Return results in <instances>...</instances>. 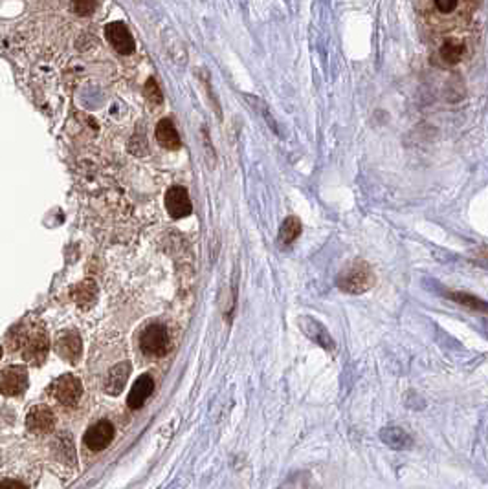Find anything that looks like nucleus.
I'll use <instances>...</instances> for the list:
<instances>
[{
	"instance_id": "1",
	"label": "nucleus",
	"mask_w": 488,
	"mask_h": 489,
	"mask_svg": "<svg viewBox=\"0 0 488 489\" xmlns=\"http://www.w3.org/2000/svg\"><path fill=\"white\" fill-rule=\"evenodd\" d=\"M48 347V335L41 326L17 328L15 339L11 343V349L19 350L22 358L32 365H41L46 359Z\"/></svg>"
},
{
	"instance_id": "2",
	"label": "nucleus",
	"mask_w": 488,
	"mask_h": 489,
	"mask_svg": "<svg viewBox=\"0 0 488 489\" xmlns=\"http://www.w3.org/2000/svg\"><path fill=\"white\" fill-rule=\"evenodd\" d=\"M336 284L343 292L358 295V293L368 292L369 288H373L374 273L368 262L354 261L347 266L345 270H341L336 279Z\"/></svg>"
},
{
	"instance_id": "3",
	"label": "nucleus",
	"mask_w": 488,
	"mask_h": 489,
	"mask_svg": "<svg viewBox=\"0 0 488 489\" xmlns=\"http://www.w3.org/2000/svg\"><path fill=\"white\" fill-rule=\"evenodd\" d=\"M169 343L171 338L163 324H149L140 335V349L149 358H163L169 352Z\"/></svg>"
},
{
	"instance_id": "4",
	"label": "nucleus",
	"mask_w": 488,
	"mask_h": 489,
	"mask_svg": "<svg viewBox=\"0 0 488 489\" xmlns=\"http://www.w3.org/2000/svg\"><path fill=\"white\" fill-rule=\"evenodd\" d=\"M52 396L64 407L78 405V401L83 396V385L79 378L74 374L61 376L55 383L52 385Z\"/></svg>"
},
{
	"instance_id": "5",
	"label": "nucleus",
	"mask_w": 488,
	"mask_h": 489,
	"mask_svg": "<svg viewBox=\"0 0 488 489\" xmlns=\"http://www.w3.org/2000/svg\"><path fill=\"white\" fill-rule=\"evenodd\" d=\"M165 209L171 219L174 220H182L186 216L193 213V203H191V198H189L188 189L180 187V185H174L165 193Z\"/></svg>"
},
{
	"instance_id": "6",
	"label": "nucleus",
	"mask_w": 488,
	"mask_h": 489,
	"mask_svg": "<svg viewBox=\"0 0 488 489\" xmlns=\"http://www.w3.org/2000/svg\"><path fill=\"white\" fill-rule=\"evenodd\" d=\"M105 37L109 44L114 48L116 52L121 53V55H131L134 50H136V42L132 39L129 28L123 24V22L116 21L107 24L105 28Z\"/></svg>"
},
{
	"instance_id": "7",
	"label": "nucleus",
	"mask_w": 488,
	"mask_h": 489,
	"mask_svg": "<svg viewBox=\"0 0 488 489\" xmlns=\"http://www.w3.org/2000/svg\"><path fill=\"white\" fill-rule=\"evenodd\" d=\"M28 389V372L22 367H10L0 372V392L4 396H21Z\"/></svg>"
},
{
	"instance_id": "8",
	"label": "nucleus",
	"mask_w": 488,
	"mask_h": 489,
	"mask_svg": "<svg viewBox=\"0 0 488 489\" xmlns=\"http://www.w3.org/2000/svg\"><path fill=\"white\" fill-rule=\"evenodd\" d=\"M84 445L92 451H103L114 440V425L109 420H100L84 434Z\"/></svg>"
},
{
	"instance_id": "9",
	"label": "nucleus",
	"mask_w": 488,
	"mask_h": 489,
	"mask_svg": "<svg viewBox=\"0 0 488 489\" xmlns=\"http://www.w3.org/2000/svg\"><path fill=\"white\" fill-rule=\"evenodd\" d=\"M55 350L57 354L69 361V363H78L79 358H81V352H83V344H81V338L75 330H66V332H61L57 335V341H55Z\"/></svg>"
},
{
	"instance_id": "10",
	"label": "nucleus",
	"mask_w": 488,
	"mask_h": 489,
	"mask_svg": "<svg viewBox=\"0 0 488 489\" xmlns=\"http://www.w3.org/2000/svg\"><path fill=\"white\" fill-rule=\"evenodd\" d=\"M298 323H300L301 332H303L310 341L320 344L321 349L331 350V352L334 350V339L331 338V333L327 332V328L323 326L320 321H316L314 317H309V315H303V317H300Z\"/></svg>"
},
{
	"instance_id": "11",
	"label": "nucleus",
	"mask_w": 488,
	"mask_h": 489,
	"mask_svg": "<svg viewBox=\"0 0 488 489\" xmlns=\"http://www.w3.org/2000/svg\"><path fill=\"white\" fill-rule=\"evenodd\" d=\"M26 425L33 434H46V432L53 431V427H55V416H53V412L50 411L48 407L37 405L28 412Z\"/></svg>"
},
{
	"instance_id": "12",
	"label": "nucleus",
	"mask_w": 488,
	"mask_h": 489,
	"mask_svg": "<svg viewBox=\"0 0 488 489\" xmlns=\"http://www.w3.org/2000/svg\"><path fill=\"white\" fill-rule=\"evenodd\" d=\"M154 136H156V141L160 143V147L168 149V151H179L182 147V141H180L179 131L177 127L169 118H163V120L158 121L156 129H154Z\"/></svg>"
},
{
	"instance_id": "13",
	"label": "nucleus",
	"mask_w": 488,
	"mask_h": 489,
	"mask_svg": "<svg viewBox=\"0 0 488 489\" xmlns=\"http://www.w3.org/2000/svg\"><path fill=\"white\" fill-rule=\"evenodd\" d=\"M154 391V381L149 374L140 376L134 385H132L131 392H129V398H127V403L131 409H140L143 407V403L149 400V396Z\"/></svg>"
},
{
	"instance_id": "14",
	"label": "nucleus",
	"mask_w": 488,
	"mask_h": 489,
	"mask_svg": "<svg viewBox=\"0 0 488 489\" xmlns=\"http://www.w3.org/2000/svg\"><path fill=\"white\" fill-rule=\"evenodd\" d=\"M129 374H131V363L129 361H123V363H118L116 367H112L107 374V381H105V392L111 396H118L123 387L127 385V380H129Z\"/></svg>"
},
{
	"instance_id": "15",
	"label": "nucleus",
	"mask_w": 488,
	"mask_h": 489,
	"mask_svg": "<svg viewBox=\"0 0 488 489\" xmlns=\"http://www.w3.org/2000/svg\"><path fill=\"white\" fill-rule=\"evenodd\" d=\"M380 438L386 445L393 449H406L411 445V436L400 427H386L380 432Z\"/></svg>"
},
{
	"instance_id": "16",
	"label": "nucleus",
	"mask_w": 488,
	"mask_h": 489,
	"mask_svg": "<svg viewBox=\"0 0 488 489\" xmlns=\"http://www.w3.org/2000/svg\"><path fill=\"white\" fill-rule=\"evenodd\" d=\"M72 297H74L75 304H78L79 308H90L96 302V299H98V286H96V282L84 281L81 282V284H78V286L72 290Z\"/></svg>"
},
{
	"instance_id": "17",
	"label": "nucleus",
	"mask_w": 488,
	"mask_h": 489,
	"mask_svg": "<svg viewBox=\"0 0 488 489\" xmlns=\"http://www.w3.org/2000/svg\"><path fill=\"white\" fill-rule=\"evenodd\" d=\"M301 234V222L296 216H289L283 220V224L279 228V242L281 244H292Z\"/></svg>"
},
{
	"instance_id": "18",
	"label": "nucleus",
	"mask_w": 488,
	"mask_h": 489,
	"mask_svg": "<svg viewBox=\"0 0 488 489\" xmlns=\"http://www.w3.org/2000/svg\"><path fill=\"white\" fill-rule=\"evenodd\" d=\"M439 53H441V57L444 59V63L457 64L461 61L462 53H464V44H462L461 41H457V39H448L441 46Z\"/></svg>"
},
{
	"instance_id": "19",
	"label": "nucleus",
	"mask_w": 488,
	"mask_h": 489,
	"mask_svg": "<svg viewBox=\"0 0 488 489\" xmlns=\"http://www.w3.org/2000/svg\"><path fill=\"white\" fill-rule=\"evenodd\" d=\"M143 94H145V98H147L149 103H152V104H162L163 103V94H162V90H160V86H158L156 79H152V77L147 79L145 89H143Z\"/></svg>"
},
{
	"instance_id": "20",
	"label": "nucleus",
	"mask_w": 488,
	"mask_h": 489,
	"mask_svg": "<svg viewBox=\"0 0 488 489\" xmlns=\"http://www.w3.org/2000/svg\"><path fill=\"white\" fill-rule=\"evenodd\" d=\"M450 297L455 302H461V304L472 308V310H483V312L487 310V304L483 301H479L478 297L468 295V293H450Z\"/></svg>"
},
{
	"instance_id": "21",
	"label": "nucleus",
	"mask_w": 488,
	"mask_h": 489,
	"mask_svg": "<svg viewBox=\"0 0 488 489\" xmlns=\"http://www.w3.org/2000/svg\"><path fill=\"white\" fill-rule=\"evenodd\" d=\"M98 8V0H72V10L81 17L92 15Z\"/></svg>"
},
{
	"instance_id": "22",
	"label": "nucleus",
	"mask_w": 488,
	"mask_h": 489,
	"mask_svg": "<svg viewBox=\"0 0 488 489\" xmlns=\"http://www.w3.org/2000/svg\"><path fill=\"white\" fill-rule=\"evenodd\" d=\"M433 4L441 13H453L459 6V0H433Z\"/></svg>"
},
{
	"instance_id": "23",
	"label": "nucleus",
	"mask_w": 488,
	"mask_h": 489,
	"mask_svg": "<svg viewBox=\"0 0 488 489\" xmlns=\"http://www.w3.org/2000/svg\"><path fill=\"white\" fill-rule=\"evenodd\" d=\"M0 489H28L26 486L17 482V480H2L0 482Z\"/></svg>"
},
{
	"instance_id": "24",
	"label": "nucleus",
	"mask_w": 488,
	"mask_h": 489,
	"mask_svg": "<svg viewBox=\"0 0 488 489\" xmlns=\"http://www.w3.org/2000/svg\"><path fill=\"white\" fill-rule=\"evenodd\" d=\"M0 354H2V352H0Z\"/></svg>"
}]
</instances>
